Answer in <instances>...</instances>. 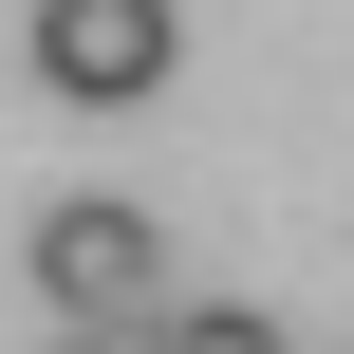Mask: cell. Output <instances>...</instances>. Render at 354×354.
<instances>
[{
  "instance_id": "obj_1",
  "label": "cell",
  "mask_w": 354,
  "mask_h": 354,
  "mask_svg": "<svg viewBox=\"0 0 354 354\" xmlns=\"http://www.w3.org/2000/svg\"><path fill=\"white\" fill-rule=\"evenodd\" d=\"M19 56H37V93H56V112H149V93H168V56H187V0H37V19H19Z\"/></svg>"
},
{
  "instance_id": "obj_2",
  "label": "cell",
  "mask_w": 354,
  "mask_h": 354,
  "mask_svg": "<svg viewBox=\"0 0 354 354\" xmlns=\"http://www.w3.org/2000/svg\"><path fill=\"white\" fill-rule=\"evenodd\" d=\"M19 280H37L56 317H149V299H187V280H168V224H149V205H112V187H75V205H37V243H19Z\"/></svg>"
}]
</instances>
